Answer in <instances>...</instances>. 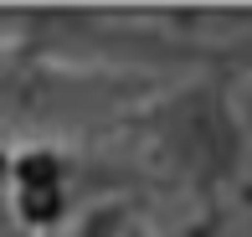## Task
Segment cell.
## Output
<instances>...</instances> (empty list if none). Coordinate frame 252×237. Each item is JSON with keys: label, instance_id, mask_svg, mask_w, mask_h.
Listing matches in <instances>:
<instances>
[{"label": "cell", "instance_id": "cell-2", "mask_svg": "<svg viewBox=\"0 0 252 237\" xmlns=\"http://www.w3.org/2000/svg\"><path fill=\"white\" fill-rule=\"evenodd\" d=\"M237 114H242L247 134H252V72H247V83H242V98H237Z\"/></svg>", "mask_w": 252, "mask_h": 237}, {"label": "cell", "instance_id": "cell-4", "mask_svg": "<svg viewBox=\"0 0 252 237\" xmlns=\"http://www.w3.org/2000/svg\"><path fill=\"white\" fill-rule=\"evenodd\" d=\"M247 237H252V222H247Z\"/></svg>", "mask_w": 252, "mask_h": 237}, {"label": "cell", "instance_id": "cell-1", "mask_svg": "<svg viewBox=\"0 0 252 237\" xmlns=\"http://www.w3.org/2000/svg\"><path fill=\"white\" fill-rule=\"evenodd\" d=\"M119 129L139 134L150 165L175 186L216 196L232 186L247 155V124L237 114V98L221 72H196L165 93H150Z\"/></svg>", "mask_w": 252, "mask_h": 237}, {"label": "cell", "instance_id": "cell-3", "mask_svg": "<svg viewBox=\"0 0 252 237\" xmlns=\"http://www.w3.org/2000/svg\"><path fill=\"white\" fill-rule=\"evenodd\" d=\"M124 237H175V232H155V227H144V217H139V222H134V227L124 232Z\"/></svg>", "mask_w": 252, "mask_h": 237}]
</instances>
